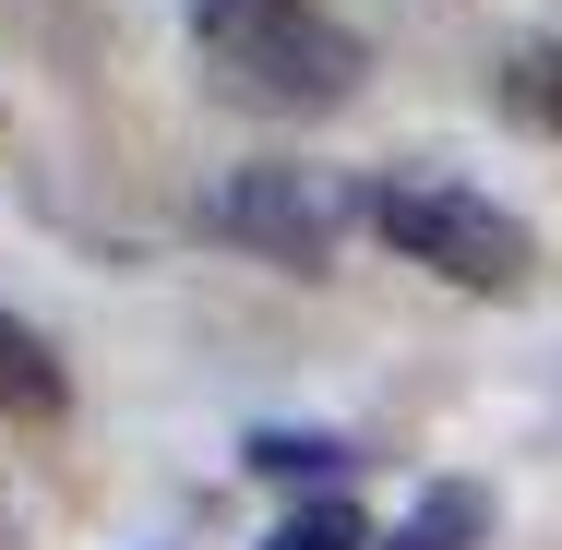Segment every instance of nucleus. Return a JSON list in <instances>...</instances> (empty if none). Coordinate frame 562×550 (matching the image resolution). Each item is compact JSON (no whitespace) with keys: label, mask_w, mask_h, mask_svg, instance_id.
I'll return each instance as SVG.
<instances>
[{"label":"nucleus","mask_w":562,"mask_h":550,"mask_svg":"<svg viewBox=\"0 0 562 550\" xmlns=\"http://www.w3.org/2000/svg\"><path fill=\"white\" fill-rule=\"evenodd\" d=\"M263 550H383V539H371V515H359L347 491H312L300 515H276V539H263Z\"/></svg>","instance_id":"8"},{"label":"nucleus","mask_w":562,"mask_h":550,"mask_svg":"<svg viewBox=\"0 0 562 550\" xmlns=\"http://www.w3.org/2000/svg\"><path fill=\"white\" fill-rule=\"evenodd\" d=\"M180 12H192L204 85L251 120H336L371 72L359 24H336L324 0H180Z\"/></svg>","instance_id":"1"},{"label":"nucleus","mask_w":562,"mask_h":550,"mask_svg":"<svg viewBox=\"0 0 562 550\" xmlns=\"http://www.w3.org/2000/svg\"><path fill=\"white\" fill-rule=\"evenodd\" d=\"M491 97L527 120V132H562V36H515L503 72H491Z\"/></svg>","instance_id":"4"},{"label":"nucleus","mask_w":562,"mask_h":550,"mask_svg":"<svg viewBox=\"0 0 562 550\" xmlns=\"http://www.w3.org/2000/svg\"><path fill=\"white\" fill-rule=\"evenodd\" d=\"M239 467H251V479H276V491H300V479L324 491V479L347 467V442H336V431H251V442H239Z\"/></svg>","instance_id":"6"},{"label":"nucleus","mask_w":562,"mask_h":550,"mask_svg":"<svg viewBox=\"0 0 562 550\" xmlns=\"http://www.w3.org/2000/svg\"><path fill=\"white\" fill-rule=\"evenodd\" d=\"M359 216L383 227L395 263H431L443 288H479V300L539 288V239H527V216L491 204V192H467V180H443V168H383V180H359Z\"/></svg>","instance_id":"2"},{"label":"nucleus","mask_w":562,"mask_h":550,"mask_svg":"<svg viewBox=\"0 0 562 550\" xmlns=\"http://www.w3.org/2000/svg\"><path fill=\"white\" fill-rule=\"evenodd\" d=\"M0 407L12 419H60V371H48V347L0 312Z\"/></svg>","instance_id":"7"},{"label":"nucleus","mask_w":562,"mask_h":550,"mask_svg":"<svg viewBox=\"0 0 562 550\" xmlns=\"http://www.w3.org/2000/svg\"><path fill=\"white\" fill-rule=\"evenodd\" d=\"M347 216H359V192H347L336 168H300V156H251V168H227V180L192 192V227L204 239L251 251V263H288V276H324Z\"/></svg>","instance_id":"3"},{"label":"nucleus","mask_w":562,"mask_h":550,"mask_svg":"<svg viewBox=\"0 0 562 550\" xmlns=\"http://www.w3.org/2000/svg\"><path fill=\"white\" fill-rule=\"evenodd\" d=\"M479 539H491V491L479 479H443V491H419V515L383 550H479Z\"/></svg>","instance_id":"5"}]
</instances>
